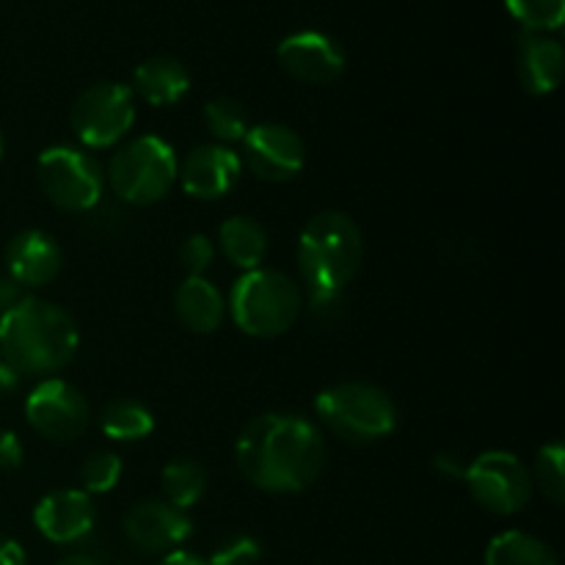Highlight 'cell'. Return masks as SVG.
<instances>
[{"label":"cell","mask_w":565,"mask_h":565,"mask_svg":"<svg viewBox=\"0 0 565 565\" xmlns=\"http://www.w3.org/2000/svg\"><path fill=\"white\" fill-rule=\"evenodd\" d=\"M243 478L270 494H298L323 472L326 445L320 430L296 414H265L237 439Z\"/></svg>","instance_id":"cell-1"},{"label":"cell","mask_w":565,"mask_h":565,"mask_svg":"<svg viewBox=\"0 0 565 565\" xmlns=\"http://www.w3.org/2000/svg\"><path fill=\"white\" fill-rule=\"evenodd\" d=\"M77 326L61 307L28 296L0 318V351L17 373L39 375L66 367L77 351Z\"/></svg>","instance_id":"cell-2"},{"label":"cell","mask_w":565,"mask_h":565,"mask_svg":"<svg viewBox=\"0 0 565 565\" xmlns=\"http://www.w3.org/2000/svg\"><path fill=\"white\" fill-rule=\"evenodd\" d=\"M362 232L345 213H320L303 226L298 241V268L309 290L342 292L362 268Z\"/></svg>","instance_id":"cell-3"},{"label":"cell","mask_w":565,"mask_h":565,"mask_svg":"<svg viewBox=\"0 0 565 565\" xmlns=\"http://www.w3.org/2000/svg\"><path fill=\"white\" fill-rule=\"evenodd\" d=\"M232 318L237 329L248 337H270L285 334L301 315V290L290 276L279 270L257 268L246 270L232 287L230 298Z\"/></svg>","instance_id":"cell-4"},{"label":"cell","mask_w":565,"mask_h":565,"mask_svg":"<svg viewBox=\"0 0 565 565\" xmlns=\"http://www.w3.org/2000/svg\"><path fill=\"white\" fill-rule=\"evenodd\" d=\"M326 428L353 445H367L390 436L397 425V408L384 390L362 381L329 386L315 401Z\"/></svg>","instance_id":"cell-5"},{"label":"cell","mask_w":565,"mask_h":565,"mask_svg":"<svg viewBox=\"0 0 565 565\" xmlns=\"http://www.w3.org/2000/svg\"><path fill=\"white\" fill-rule=\"evenodd\" d=\"M177 154L158 136H141L125 143L110 158L108 182L127 204H154L171 191L177 180Z\"/></svg>","instance_id":"cell-6"},{"label":"cell","mask_w":565,"mask_h":565,"mask_svg":"<svg viewBox=\"0 0 565 565\" xmlns=\"http://www.w3.org/2000/svg\"><path fill=\"white\" fill-rule=\"evenodd\" d=\"M39 188L66 213H92L103 202L105 177L97 160L77 147L44 149L36 163Z\"/></svg>","instance_id":"cell-7"},{"label":"cell","mask_w":565,"mask_h":565,"mask_svg":"<svg viewBox=\"0 0 565 565\" xmlns=\"http://www.w3.org/2000/svg\"><path fill=\"white\" fill-rule=\"evenodd\" d=\"M70 121L86 147H114L136 121V94L121 83H94L75 99Z\"/></svg>","instance_id":"cell-8"},{"label":"cell","mask_w":565,"mask_h":565,"mask_svg":"<svg viewBox=\"0 0 565 565\" xmlns=\"http://www.w3.org/2000/svg\"><path fill=\"white\" fill-rule=\"evenodd\" d=\"M469 491L480 508L497 516H513L524 511L533 497V478L530 469L513 452L489 450L475 458L463 472Z\"/></svg>","instance_id":"cell-9"},{"label":"cell","mask_w":565,"mask_h":565,"mask_svg":"<svg viewBox=\"0 0 565 565\" xmlns=\"http://www.w3.org/2000/svg\"><path fill=\"white\" fill-rule=\"evenodd\" d=\"M25 417L50 441H72L92 423V408L81 390L61 379H47L28 395Z\"/></svg>","instance_id":"cell-10"},{"label":"cell","mask_w":565,"mask_h":565,"mask_svg":"<svg viewBox=\"0 0 565 565\" xmlns=\"http://www.w3.org/2000/svg\"><path fill=\"white\" fill-rule=\"evenodd\" d=\"M125 539L143 555H171L180 550L193 533V524L185 511L166 500H143L127 511Z\"/></svg>","instance_id":"cell-11"},{"label":"cell","mask_w":565,"mask_h":565,"mask_svg":"<svg viewBox=\"0 0 565 565\" xmlns=\"http://www.w3.org/2000/svg\"><path fill=\"white\" fill-rule=\"evenodd\" d=\"M246 163L259 180L287 182L301 174L303 169V141L285 125H257L248 127L243 138Z\"/></svg>","instance_id":"cell-12"},{"label":"cell","mask_w":565,"mask_h":565,"mask_svg":"<svg viewBox=\"0 0 565 565\" xmlns=\"http://www.w3.org/2000/svg\"><path fill=\"white\" fill-rule=\"evenodd\" d=\"M287 75L301 83H331L345 70V53L331 36L320 31H298L276 50Z\"/></svg>","instance_id":"cell-13"},{"label":"cell","mask_w":565,"mask_h":565,"mask_svg":"<svg viewBox=\"0 0 565 565\" xmlns=\"http://www.w3.org/2000/svg\"><path fill=\"white\" fill-rule=\"evenodd\" d=\"M243 160L224 143H204L196 147L177 169L182 191L196 199H221L237 185Z\"/></svg>","instance_id":"cell-14"},{"label":"cell","mask_w":565,"mask_h":565,"mask_svg":"<svg viewBox=\"0 0 565 565\" xmlns=\"http://www.w3.org/2000/svg\"><path fill=\"white\" fill-rule=\"evenodd\" d=\"M39 533L53 544H77L86 539L97 522L92 497L81 489H61L44 497L33 511Z\"/></svg>","instance_id":"cell-15"},{"label":"cell","mask_w":565,"mask_h":565,"mask_svg":"<svg viewBox=\"0 0 565 565\" xmlns=\"http://www.w3.org/2000/svg\"><path fill=\"white\" fill-rule=\"evenodd\" d=\"M6 265L17 285L44 287L58 276L61 248L47 232L25 230L11 237L6 246Z\"/></svg>","instance_id":"cell-16"},{"label":"cell","mask_w":565,"mask_h":565,"mask_svg":"<svg viewBox=\"0 0 565 565\" xmlns=\"http://www.w3.org/2000/svg\"><path fill=\"white\" fill-rule=\"evenodd\" d=\"M563 44L546 33L524 31L516 47L519 81L530 94H552L563 81Z\"/></svg>","instance_id":"cell-17"},{"label":"cell","mask_w":565,"mask_h":565,"mask_svg":"<svg viewBox=\"0 0 565 565\" xmlns=\"http://www.w3.org/2000/svg\"><path fill=\"white\" fill-rule=\"evenodd\" d=\"M177 318L193 334H213L224 323L226 303L221 298L218 287L204 276H188L174 296Z\"/></svg>","instance_id":"cell-18"},{"label":"cell","mask_w":565,"mask_h":565,"mask_svg":"<svg viewBox=\"0 0 565 565\" xmlns=\"http://www.w3.org/2000/svg\"><path fill=\"white\" fill-rule=\"evenodd\" d=\"M191 88V75L185 66L169 55H154L136 66L132 94L147 99L149 105H177Z\"/></svg>","instance_id":"cell-19"},{"label":"cell","mask_w":565,"mask_h":565,"mask_svg":"<svg viewBox=\"0 0 565 565\" xmlns=\"http://www.w3.org/2000/svg\"><path fill=\"white\" fill-rule=\"evenodd\" d=\"M218 246L235 268L257 270L268 254V235H265L263 224H257L254 218L235 215L221 224Z\"/></svg>","instance_id":"cell-20"},{"label":"cell","mask_w":565,"mask_h":565,"mask_svg":"<svg viewBox=\"0 0 565 565\" xmlns=\"http://www.w3.org/2000/svg\"><path fill=\"white\" fill-rule=\"evenodd\" d=\"M486 565H561L557 555L552 552L550 544L527 533H511L497 535L486 550Z\"/></svg>","instance_id":"cell-21"},{"label":"cell","mask_w":565,"mask_h":565,"mask_svg":"<svg viewBox=\"0 0 565 565\" xmlns=\"http://www.w3.org/2000/svg\"><path fill=\"white\" fill-rule=\"evenodd\" d=\"M99 425H103V434L108 439L116 441H138L147 439L154 430V417L143 403L138 401H110L108 406L103 408V417H99Z\"/></svg>","instance_id":"cell-22"},{"label":"cell","mask_w":565,"mask_h":565,"mask_svg":"<svg viewBox=\"0 0 565 565\" xmlns=\"http://www.w3.org/2000/svg\"><path fill=\"white\" fill-rule=\"evenodd\" d=\"M207 491V472L191 458H177L163 469V494L180 511L196 505Z\"/></svg>","instance_id":"cell-23"},{"label":"cell","mask_w":565,"mask_h":565,"mask_svg":"<svg viewBox=\"0 0 565 565\" xmlns=\"http://www.w3.org/2000/svg\"><path fill=\"white\" fill-rule=\"evenodd\" d=\"M204 125L213 132V138L224 143L243 141L248 132V116L241 103L230 97H218L204 105Z\"/></svg>","instance_id":"cell-24"},{"label":"cell","mask_w":565,"mask_h":565,"mask_svg":"<svg viewBox=\"0 0 565 565\" xmlns=\"http://www.w3.org/2000/svg\"><path fill=\"white\" fill-rule=\"evenodd\" d=\"M530 478H533V483L539 486L541 494H544L546 500L561 505L565 500V452L561 441H552V445L541 447L539 458H535V469Z\"/></svg>","instance_id":"cell-25"},{"label":"cell","mask_w":565,"mask_h":565,"mask_svg":"<svg viewBox=\"0 0 565 565\" xmlns=\"http://www.w3.org/2000/svg\"><path fill=\"white\" fill-rule=\"evenodd\" d=\"M505 6L533 33L557 31L565 20V0H505Z\"/></svg>","instance_id":"cell-26"},{"label":"cell","mask_w":565,"mask_h":565,"mask_svg":"<svg viewBox=\"0 0 565 565\" xmlns=\"http://www.w3.org/2000/svg\"><path fill=\"white\" fill-rule=\"evenodd\" d=\"M119 478H121V458L116 456V452H108V450L92 452L81 467L83 491H86L88 497L114 491L116 483H119Z\"/></svg>","instance_id":"cell-27"},{"label":"cell","mask_w":565,"mask_h":565,"mask_svg":"<svg viewBox=\"0 0 565 565\" xmlns=\"http://www.w3.org/2000/svg\"><path fill=\"white\" fill-rule=\"evenodd\" d=\"M263 557V546L252 535H232L221 541L207 557V565H257Z\"/></svg>","instance_id":"cell-28"},{"label":"cell","mask_w":565,"mask_h":565,"mask_svg":"<svg viewBox=\"0 0 565 565\" xmlns=\"http://www.w3.org/2000/svg\"><path fill=\"white\" fill-rule=\"evenodd\" d=\"M215 246L207 235H191L180 246V265L188 276H202L213 265Z\"/></svg>","instance_id":"cell-29"},{"label":"cell","mask_w":565,"mask_h":565,"mask_svg":"<svg viewBox=\"0 0 565 565\" xmlns=\"http://www.w3.org/2000/svg\"><path fill=\"white\" fill-rule=\"evenodd\" d=\"M309 309L318 320L331 323L342 315V292L337 290H309Z\"/></svg>","instance_id":"cell-30"},{"label":"cell","mask_w":565,"mask_h":565,"mask_svg":"<svg viewBox=\"0 0 565 565\" xmlns=\"http://www.w3.org/2000/svg\"><path fill=\"white\" fill-rule=\"evenodd\" d=\"M25 458V450H22V441L14 430L0 428V472H11L17 469Z\"/></svg>","instance_id":"cell-31"},{"label":"cell","mask_w":565,"mask_h":565,"mask_svg":"<svg viewBox=\"0 0 565 565\" xmlns=\"http://www.w3.org/2000/svg\"><path fill=\"white\" fill-rule=\"evenodd\" d=\"M25 298H28L25 287L17 285L14 279H0V318H3V315H9L11 309L20 307Z\"/></svg>","instance_id":"cell-32"},{"label":"cell","mask_w":565,"mask_h":565,"mask_svg":"<svg viewBox=\"0 0 565 565\" xmlns=\"http://www.w3.org/2000/svg\"><path fill=\"white\" fill-rule=\"evenodd\" d=\"M0 565H28L25 550L9 535H0Z\"/></svg>","instance_id":"cell-33"},{"label":"cell","mask_w":565,"mask_h":565,"mask_svg":"<svg viewBox=\"0 0 565 565\" xmlns=\"http://www.w3.org/2000/svg\"><path fill=\"white\" fill-rule=\"evenodd\" d=\"M17 384H20V373H17V370L11 367L6 359H0V395H9V392H14Z\"/></svg>","instance_id":"cell-34"},{"label":"cell","mask_w":565,"mask_h":565,"mask_svg":"<svg viewBox=\"0 0 565 565\" xmlns=\"http://www.w3.org/2000/svg\"><path fill=\"white\" fill-rule=\"evenodd\" d=\"M434 467L439 469V472L450 475V478H463V472H467V467H461L456 456H436Z\"/></svg>","instance_id":"cell-35"},{"label":"cell","mask_w":565,"mask_h":565,"mask_svg":"<svg viewBox=\"0 0 565 565\" xmlns=\"http://www.w3.org/2000/svg\"><path fill=\"white\" fill-rule=\"evenodd\" d=\"M158 565H207V561H202V557L193 555V552L177 550V552H171V555H163V561H160Z\"/></svg>","instance_id":"cell-36"},{"label":"cell","mask_w":565,"mask_h":565,"mask_svg":"<svg viewBox=\"0 0 565 565\" xmlns=\"http://www.w3.org/2000/svg\"><path fill=\"white\" fill-rule=\"evenodd\" d=\"M58 565H99V563L88 555H70V557H64Z\"/></svg>","instance_id":"cell-37"},{"label":"cell","mask_w":565,"mask_h":565,"mask_svg":"<svg viewBox=\"0 0 565 565\" xmlns=\"http://www.w3.org/2000/svg\"><path fill=\"white\" fill-rule=\"evenodd\" d=\"M0 158H3V136H0Z\"/></svg>","instance_id":"cell-38"}]
</instances>
